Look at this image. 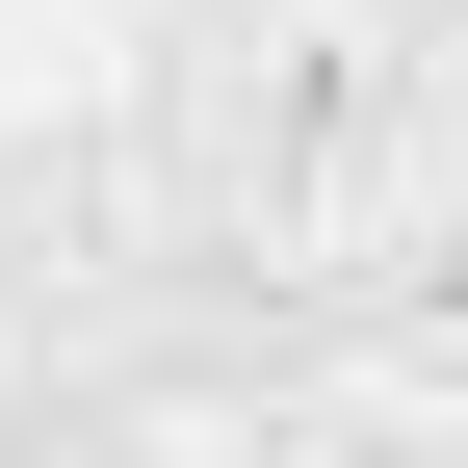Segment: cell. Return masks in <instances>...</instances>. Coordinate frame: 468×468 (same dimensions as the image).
Returning a JSON list of instances; mask_svg holds the SVG:
<instances>
[{
  "instance_id": "cell-2",
  "label": "cell",
  "mask_w": 468,
  "mask_h": 468,
  "mask_svg": "<svg viewBox=\"0 0 468 468\" xmlns=\"http://www.w3.org/2000/svg\"><path fill=\"white\" fill-rule=\"evenodd\" d=\"M286 27H338V52H468V0H286Z\"/></svg>"
},
{
  "instance_id": "cell-1",
  "label": "cell",
  "mask_w": 468,
  "mask_h": 468,
  "mask_svg": "<svg viewBox=\"0 0 468 468\" xmlns=\"http://www.w3.org/2000/svg\"><path fill=\"white\" fill-rule=\"evenodd\" d=\"M365 183H390V52H338V27H286V52H261V234L313 261V234L365 208Z\"/></svg>"
}]
</instances>
